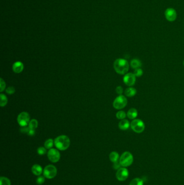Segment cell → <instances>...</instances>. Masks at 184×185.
<instances>
[{"label": "cell", "instance_id": "6da1fadb", "mask_svg": "<svg viewBox=\"0 0 184 185\" xmlns=\"http://www.w3.org/2000/svg\"><path fill=\"white\" fill-rule=\"evenodd\" d=\"M130 64L124 58H117L113 63V68L116 72L120 75H125L129 71Z\"/></svg>", "mask_w": 184, "mask_h": 185}, {"label": "cell", "instance_id": "7a4b0ae2", "mask_svg": "<svg viewBox=\"0 0 184 185\" xmlns=\"http://www.w3.org/2000/svg\"><path fill=\"white\" fill-rule=\"evenodd\" d=\"M54 144L59 150L65 151L70 146V140L68 136L62 135L58 136L55 139Z\"/></svg>", "mask_w": 184, "mask_h": 185}, {"label": "cell", "instance_id": "3957f363", "mask_svg": "<svg viewBox=\"0 0 184 185\" xmlns=\"http://www.w3.org/2000/svg\"><path fill=\"white\" fill-rule=\"evenodd\" d=\"M119 162L121 166L126 167L131 166L133 161V157L129 151L124 152L119 158Z\"/></svg>", "mask_w": 184, "mask_h": 185}, {"label": "cell", "instance_id": "277c9868", "mask_svg": "<svg viewBox=\"0 0 184 185\" xmlns=\"http://www.w3.org/2000/svg\"><path fill=\"white\" fill-rule=\"evenodd\" d=\"M130 127L136 133L140 134L144 131L145 129V125L144 122L141 119H136L133 120L131 122Z\"/></svg>", "mask_w": 184, "mask_h": 185}, {"label": "cell", "instance_id": "5b68a950", "mask_svg": "<svg viewBox=\"0 0 184 185\" xmlns=\"http://www.w3.org/2000/svg\"><path fill=\"white\" fill-rule=\"evenodd\" d=\"M127 104V100L125 96L121 95L115 99L113 102V107L116 109H122L126 107Z\"/></svg>", "mask_w": 184, "mask_h": 185}, {"label": "cell", "instance_id": "8992f818", "mask_svg": "<svg viewBox=\"0 0 184 185\" xmlns=\"http://www.w3.org/2000/svg\"><path fill=\"white\" fill-rule=\"evenodd\" d=\"M57 170L55 166L52 165L47 166L43 170L44 176L49 179L54 178L57 175Z\"/></svg>", "mask_w": 184, "mask_h": 185}, {"label": "cell", "instance_id": "52a82bcc", "mask_svg": "<svg viewBox=\"0 0 184 185\" xmlns=\"http://www.w3.org/2000/svg\"><path fill=\"white\" fill-rule=\"evenodd\" d=\"M30 121V117L29 113L27 112H22L19 113L17 117V122L21 127L27 126L29 125Z\"/></svg>", "mask_w": 184, "mask_h": 185}, {"label": "cell", "instance_id": "ba28073f", "mask_svg": "<svg viewBox=\"0 0 184 185\" xmlns=\"http://www.w3.org/2000/svg\"><path fill=\"white\" fill-rule=\"evenodd\" d=\"M48 158L49 160L53 163L57 162L61 158L59 151L56 149L51 148L48 151Z\"/></svg>", "mask_w": 184, "mask_h": 185}, {"label": "cell", "instance_id": "9c48e42d", "mask_svg": "<svg viewBox=\"0 0 184 185\" xmlns=\"http://www.w3.org/2000/svg\"><path fill=\"white\" fill-rule=\"evenodd\" d=\"M123 82L129 87H132L136 82V76L133 73H128L125 74L123 78Z\"/></svg>", "mask_w": 184, "mask_h": 185}, {"label": "cell", "instance_id": "30bf717a", "mask_svg": "<svg viewBox=\"0 0 184 185\" xmlns=\"http://www.w3.org/2000/svg\"><path fill=\"white\" fill-rule=\"evenodd\" d=\"M129 170L125 167H121L118 170L116 173L117 179L120 181L126 180L129 176Z\"/></svg>", "mask_w": 184, "mask_h": 185}, {"label": "cell", "instance_id": "8fae6325", "mask_svg": "<svg viewBox=\"0 0 184 185\" xmlns=\"http://www.w3.org/2000/svg\"><path fill=\"white\" fill-rule=\"evenodd\" d=\"M165 17L169 22H173L177 19L176 10L172 8H169L165 10Z\"/></svg>", "mask_w": 184, "mask_h": 185}, {"label": "cell", "instance_id": "7c38bea8", "mask_svg": "<svg viewBox=\"0 0 184 185\" xmlns=\"http://www.w3.org/2000/svg\"><path fill=\"white\" fill-rule=\"evenodd\" d=\"M24 69V65L21 61H16L13 65V70L15 73L22 72Z\"/></svg>", "mask_w": 184, "mask_h": 185}, {"label": "cell", "instance_id": "4fadbf2b", "mask_svg": "<svg viewBox=\"0 0 184 185\" xmlns=\"http://www.w3.org/2000/svg\"><path fill=\"white\" fill-rule=\"evenodd\" d=\"M130 124H131V123H130L129 120L125 119L121 120V121L119 122L118 127L120 129H121L122 131H126L130 128Z\"/></svg>", "mask_w": 184, "mask_h": 185}, {"label": "cell", "instance_id": "5bb4252c", "mask_svg": "<svg viewBox=\"0 0 184 185\" xmlns=\"http://www.w3.org/2000/svg\"><path fill=\"white\" fill-rule=\"evenodd\" d=\"M127 117L130 120L136 119L138 116V111L135 108H130L127 113Z\"/></svg>", "mask_w": 184, "mask_h": 185}, {"label": "cell", "instance_id": "9a60e30c", "mask_svg": "<svg viewBox=\"0 0 184 185\" xmlns=\"http://www.w3.org/2000/svg\"><path fill=\"white\" fill-rule=\"evenodd\" d=\"M31 170L34 175H37V176L41 175L42 173H43L42 167L37 164H35L31 168Z\"/></svg>", "mask_w": 184, "mask_h": 185}, {"label": "cell", "instance_id": "2e32d148", "mask_svg": "<svg viewBox=\"0 0 184 185\" xmlns=\"http://www.w3.org/2000/svg\"><path fill=\"white\" fill-rule=\"evenodd\" d=\"M124 94L126 97H132L135 96L137 94V90L135 88L129 87L126 88L124 92Z\"/></svg>", "mask_w": 184, "mask_h": 185}, {"label": "cell", "instance_id": "e0dca14e", "mask_svg": "<svg viewBox=\"0 0 184 185\" xmlns=\"http://www.w3.org/2000/svg\"><path fill=\"white\" fill-rule=\"evenodd\" d=\"M130 65L131 68L133 69H136L137 68H141L142 66V63L139 59L133 58L130 61Z\"/></svg>", "mask_w": 184, "mask_h": 185}, {"label": "cell", "instance_id": "ac0fdd59", "mask_svg": "<svg viewBox=\"0 0 184 185\" xmlns=\"http://www.w3.org/2000/svg\"><path fill=\"white\" fill-rule=\"evenodd\" d=\"M109 158L111 162L115 163L116 162L118 161L119 158V154L116 151H112L109 155Z\"/></svg>", "mask_w": 184, "mask_h": 185}, {"label": "cell", "instance_id": "d6986e66", "mask_svg": "<svg viewBox=\"0 0 184 185\" xmlns=\"http://www.w3.org/2000/svg\"><path fill=\"white\" fill-rule=\"evenodd\" d=\"M39 126V122L36 119H32L29 122L28 127L30 129L35 130Z\"/></svg>", "mask_w": 184, "mask_h": 185}, {"label": "cell", "instance_id": "ffe728a7", "mask_svg": "<svg viewBox=\"0 0 184 185\" xmlns=\"http://www.w3.org/2000/svg\"><path fill=\"white\" fill-rule=\"evenodd\" d=\"M0 99H1V101H0V106H1V107H5L7 105V104L8 103L7 97H6V95L5 94H0Z\"/></svg>", "mask_w": 184, "mask_h": 185}, {"label": "cell", "instance_id": "44dd1931", "mask_svg": "<svg viewBox=\"0 0 184 185\" xmlns=\"http://www.w3.org/2000/svg\"><path fill=\"white\" fill-rule=\"evenodd\" d=\"M54 144V141L52 139H49L47 140L44 143V147L46 149H50L53 147Z\"/></svg>", "mask_w": 184, "mask_h": 185}, {"label": "cell", "instance_id": "7402d4cb", "mask_svg": "<svg viewBox=\"0 0 184 185\" xmlns=\"http://www.w3.org/2000/svg\"><path fill=\"white\" fill-rule=\"evenodd\" d=\"M144 181L140 178H135L131 181L129 185H143Z\"/></svg>", "mask_w": 184, "mask_h": 185}, {"label": "cell", "instance_id": "603a6c76", "mask_svg": "<svg viewBox=\"0 0 184 185\" xmlns=\"http://www.w3.org/2000/svg\"><path fill=\"white\" fill-rule=\"evenodd\" d=\"M116 116L118 119L121 120L125 119V117L127 116V114L125 113V112L123 111H119L117 113Z\"/></svg>", "mask_w": 184, "mask_h": 185}, {"label": "cell", "instance_id": "cb8c5ba5", "mask_svg": "<svg viewBox=\"0 0 184 185\" xmlns=\"http://www.w3.org/2000/svg\"><path fill=\"white\" fill-rule=\"evenodd\" d=\"M1 185H11L9 179L6 177L1 176L0 178Z\"/></svg>", "mask_w": 184, "mask_h": 185}, {"label": "cell", "instance_id": "d4e9b609", "mask_svg": "<svg viewBox=\"0 0 184 185\" xmlns=\"http://www.w3.org/2000/svg\"><path fill=\"white\" fill-rule=\"evenodd\" d=\"M133 73L136 76V78H139V77H141L143 75L144 72H143V69H141V68H139L135 69L134 72Z\"/></svg>", "mask_w": 184, "mask_h": 185}, {"label": "cell", "instance_id": "484cf974", "mask_svg": "<svg viewBox=\"0 0 184 185\" xmlns=\"http://www.w3.org/2000/svg\"><path fill=\"white\" fill-rule=\"evenodd\" d=\"M47 153V149L43 147H40L37 149V153L40 156H43Z\"/></svg>", "mask_w": 184, "mask_h": 185}, {"label": "cell", "instance_id": "4316f807", "mask_svg": "<svg viewBox=\"0 0 184 185\" xmlns=\"http://www.w3.org/2000/svg\"><path fill=\"white\" fill-rule=\"evenodd\" d=\"M5 82L2 78H0V92H2L5 88Z\"/></svg>", "mask_w": 184, "mask_h": 185}, {"label": "cell", "instance_id": "83f0119b", "mask_svg": "<svg viewBox=\"0 0 184 185\" xmlns=\"http://www.w3.org/2000/svg\"><path fill=\"white\" fill-rule=\"evenodd\" d=\"M5 92L9 95H12V94H14L15 92V89L14 87L12 86H10L6 89Z\"/></svg>", "mask_w": 184, "mask_h": 185}, {"label": "cell", "instance_id": "f1b7e54d", "mask_svg": "<svg viewBox=\"0 0 184 185\" xmlns=\"http://www.w3.org/2000/svg\"><path fill=\"white\" fill-rule=\"evenodd\" d=\"M45 181V178L44 176H39L36 180V182L38 185H42L43 184Z\"/></svg>", "mask_w": 184, "mask_h": 185}, {"label": "cell", "instance_id": "f546056e", "mask_svg": "<svg viewBox=\"0 0 184 185\" xmlns=\"http://www.w3.org/2000/svg\"><path fill=\"white\" fill-rule=\"evenodd\" d=\"M116 92L117 94H118L119 95H122V94L123 92V88L121 86H118L116 88Z\"/></svg>", "mask_w": 184, "mask_h": 185}, {"label": "cell", "instance_id": "4dcf8cb0", "mask_svg": "<svg viewBox=\"0 0 184 185\" xmlns=\"http://www.w3.org/2000/svg\"><path fill=\"white\" fill-rule=\"evenodd\" d=\"M29 127H28L24 126V127H21V129H20V131L23 133H26V134H28V131H29Z\"/></svg>", "mask_w": 184, "mask_h": 185}, {"label": "cell", "instance_id": "1f68e13d", "mask_svg": "<svg viewBox=\"0 0 184 185\" xmlns=\"http://www.w3.org/2000/svg\"><path fill=\"white\" fill-rule=\"evenodd\" d=\"M121 164H120V162H119H119L117 161V162H116L113 163V168L115 170H119L120 168H121Z\"/></svg>", "mask_w": 184, "mask_h": 185}, {"label": "cell", "instance_id": "d6a6232c", "mask_svg": "<svg viewBox=\"0 0 184 185\" xmlns=\"http://www.w3.org/2000/svg\"><path fill=\"white\" fill-rule=\"evenodd\" d=\"M35 134V131L34 129H29V131L28 133V135H29V136H34Z\"/></svg>", "mask_w": 184, "mask_h": 185}, {"label": "cell", "instance_id": "836d02e7", "mask_svg": "<svg viewBox=\"0 0 184 185\" xmlns=\"http://www.w3.org/2000/svg\"><path fill=\"white\" fill-rule=\"evenodd\" d=\"M183 64H184V61H183Z\"/></svg>", "mask_w": 184, "mask_h": 185}]
</instances>
